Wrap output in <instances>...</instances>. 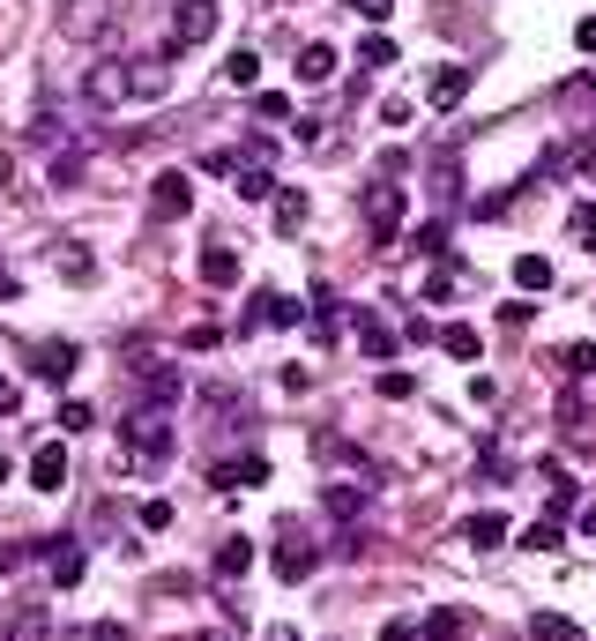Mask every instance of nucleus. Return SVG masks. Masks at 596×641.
<instances>
[{"label": "nucleus", "instance_id": "40", "mask_svg": "<svg viewBox=\"0 0 596 641\" xmlns=\"http://www.w3.org/2000/svg\"><path fill=\"white\" fill-rule=\"evenodd\" d=\"M410 388H418V381H410V373H381V395H388V403H403Z\"/></svg>", "mask_w": 596, "mask_h": 641}, {"label": "nucleus", "instance_id": "26", "mask_svg": "<svg viewBox=\"0 0 596 641\" xmlns=\"http://www.w3.org/2000/svg\"><path fill=\"white\" fill-rule=\"evenodd\" d=\"M418 634H426V641H463L469 619H463V612H426V627H418Z\"/></svg>", "mask_w": 596, "mask_h": 641}, {"label": "nucleus", "instance_id": "34", "mask_svg": "<svg viewBox=\"0 0 596 641\" xmlns=\"http://www.w3.org/2000/svg\"><path fill=\"white\" fill-rule=\"evenodd\" d=\"M410 247H418V254H448V224H418Z\"/></svg>", "mask_w": 596, "mask_h": 641}, {"label": "nucleus", "instance_id": "12", "mask_svg": "<svg viewBox=\"0 0 596 641\" xmlns=\"http://www.w3.org/2000/svg\"><path fill=\"white\" fill-rule=\"evenodd\" d=\"M120 97H134V83H128V60H105V68L90 75V105H120Z\"/></svg>", "mask_w": 596, "mask_h": 641}, {"label": "nucleus", "instance_id": "25", "mask_svg": "<svg viewBox=\"0 0 596 641\" xmlns=\"http://www.w3.org/2000/svg\"><path fill=\"white\" fill-rule=\"evenodd\" d=\"M529 641H589V634H582L574 619H559V612H537V619H529Z\"/></svg>", "mask_w": 596, "mask_h": 641}, {"label": "nucleus", "instance_id": "29", "mask_svg": "<svg viewBox=\"0 0 596 641\" xmlns=\"http://www.w3.org/2000/svg\"><path fill=\"white\" fill-rule=\"evenodd\" d=\"M52 187H75L83 179V150H52V171H45Z\"/></svg>", "mask_w": 596, "mask_h": 641}, {"label": "nucleus", "instance_id": "21", "mask_svg": "<svg viewBox=\"0 0 596 641\" xmlns=\"http://www.w3.org/2000/svg\"><path fill=\"white\" fill-rule=\"evenodd\" d=\"M463 537L477 545V553H492V545H508V514H469Z\"/></svg>", "mask_w": 596, "mask_h": 641}, {"label": "nucleus", "instance_id": "28", "mask_svg": "<svg viewBox=\"0 0 596 641\" xmlns=\"http://www.w3.org/2000/svg\"><path fill=\"white\" fill-rule=\"evenodd\" d=\"M306 224V194L298 187H276V232H298Z\"/></svg>", "mask_w": 596, "mask_h": 641}, {"label": "nucleus", "instance_id": "24", "mask_svg": "<svg viewBox=\"0 0 596 641\" xmlns=\"http://www.w3.org/2000/svg\"><path fill=\"white\" fill-rule=\"evenodd\" d=\"M514 284H522V292H552V261L545 254H514Z\"/></svg>", "mask_w": 596, "mask_h": 641}, {"label": "nucleus", "instance_id": "3", "mask_svg": "<svg viewBox=\"0 0 596 641\" xmlns=\"http://www.w3.org/2000/svg\"><path fill=\"white\" fill-rule=\"evenodd\" d=\"M187 210H194V179H187V171H157V179H150V216L171 224V216H187Z\"/></svg>", "mask_w": 596, "mask_h": 641}, {"label": "nucleus", "instance_id": "41", "mask_svg": "<svg viewBox=\"0 0 596 641\" xmlns=\"http://www.w3.org/2000/svg\"><path fill=\"white\" fill-rule=\"evenodd\" d=\"M350 8H358L366 23H388V15H395V0H350Z\"/></svg>", "mask_w": 596, "mask_h": 641}, {"label": "nucleus", "instance_id": "49", "mask_svg": "<svg viewBox=\"0 0 596 641\" xmlns=\"http://www.w3.org/2000/svg\"><path fill=\"white\" fill-rule=\"evenodd\" d=\"M582 179H596V150H589V157H582Z\"/></svg>", "mask_w": 596, "mask_h": 641}, {"label": "nucleus", "instance_id": "30", "mask_svg": "<svg viewBox=\"0 0 596 641\" xmlns=\"http://www.w3.org/2000/svg\"><path fill=\"white\" fill-rule=\"evenodd\" d=\"M559 537H567V530H559V514H545V522H529V530H522V545H529V553H552Z\"/></svg>", "mask_w": 596, "mask_h": 641}, {"label": "nucleus", "instance_id": "39", "mask_svg": "<svg viewBox=\"0 0 596 641\" xmlns=\"http://www.w3.org/2000/svg\"><path fill=\"white\" fill-rule=\"evenodd\" d=\"M567 508H574V477L552 471V514H567Z\"/></svg>", "mask_w": 596, "mask_h": 641}, {"label": "nucleus", "instance_id": "15", "mask_svg": "<svg viewBox=\"0 0 596 641\" xmlns=\"http://www.w3.org/2000/svg\"><path fill=\"white\" fill-rule=\"evenodd\" d=\"M261 477H269V463H261V455H247V463H216L210 485H216V492H247V485H261Z\"/></svg>", "mask_w": 596, "mask_h": 641}, {"label": "nucleus", "instance_id": "46", "mask_svg": "<svg viewBox=\"0 0 596 641\" xmlns=\"http://www.w3.org/2000/svg\"><path fill=\"white\" fill-rule=\"evenodd\" d=\"M8 179H15V157H8V150H0V187H8Z\"/></svg>", "mask_w": 596, "mask_h": 641}, {"label": "nucleus", "instance_id": "13", "mask_svg": "<svg viewBox=\"0 0 596 641\" xmlns=\"http://www.w3.org/2000/svg\"><path fill=\"white\" fill-rule=\"evenodd\" d=\"M52 269H60V284H90V276H97V261H90L83 239H60V247H52Z\"/></svg>", "mask_w": 596, "mask_h": 641}, {"label": "nucleus", "instance_id": "44", "mask_svg": "<svg viewBox=\"0 0 596 641\" xmlns=\"http://www.w3.org/2000/svg\"><path fill=\"white\" fill-rule=\"evenodd\" d=\"M75 641H128V627H83Z\"/></svg>", "mask_w": 596, "mask_h": 641}, {"label": "nucleus", "instance_id": "38", "mask_svg": "<svg viewBox=\"0 0 596 641\" xmlns=\"http://www.w3.org/2000/svg\"><path fill=\"white\" fill-rule=\"evenodd\" d=\"M142 530H171V500H142Z\"/></svg>", "mask_w": 596, "mask_h": 641}, {"label": "nucleus", "instance_id": "10", "mask_svg": "<svg viewBox=\"0 0 596 641\" xmlns=\"http://www.w3.org/2000/svg\"><path fill=\"white\" fill-rule=\"evenodd\" d=\"M269 567H276V574H284V582H306V574H313V567H321V553H313V545H306V537H284V545H276V559H269Z\"/></svg>", "mask_w": 596, "mask_h": 641}, {"label": "nucleus", "instance_id": "47", "mask_svg": "<svg viewBox=\"0 0 596 641\" xmlns=\"http://www.w3.org/2000/svg\"><path fill=\"white\" fill-rule=\"evenodd\" d=\"M0 299H15V276H8V269H0Z\"/></svg>", "mask_w": 596, "mask_h": 641}, {"label": "nucleus", "instance_id": "14", "mask_svg": "<svg viewBox=\"0 0 596 641\" xmlns=\"http://www.w3.org/2000/svg\"><path fill=\"white\" fill-rule=\"evenodd\" d=\"M247 567H254V537H224V545H216V582H239V574H247Z\"/></svg>", "mask_w": 596, "mask_h": 641}, {"label": "nucleus", "instance_id": "35", "mask_svg": "<svg viewBox=\"0 0 596 641\" xmlns=\"http://www.w3.org/2000/svg\"><path fill=\"white\" fill-rule=\"evenodd\" d=\"M567 373L589 381V373H596V343H567Z\"/></svg>", "mask_w": 596, "mask_h": 641}, {"label": "nucleus", "instance_id": "20", "mask_svg": "<svg viewBox=\"0 0 596 641\" xmlns=\"http://www.w3.org/2000/svg\"><path fill=\"white\" fill-rule=\"evenodd\" d=\"M45 567H52V582H60V590H75V582H83V553H75L68 537H52V553H45Z\"/></svg>", "mask_w": 596, "mask_h": 641}, {"label": "nucleus", "instance_id": "48", "mask_svg": "<svg viewBox=\"0 0 596 641\" xmlns=\"http://www.w3.org/2000/svg\"><path fill=\"white\" fill-rule=\"evenodd\" d=\"M582 537H596V508H589V514H582Z\"/></svg>", "mask_w": 596, "mask_h": 641}, {"label": "nucleus", "instance_id": "32", "mask_svg": "<svg viewBox=\"0 0 596 641\" xmlns=\"http://www.w3.org/2000/svg\"><path fill=\"white\" fill-rule=\"evenodd\" d=\"M567 232H574V239H582V247L596 254V202H574V216H567Z\"/></svg>", "mask_w": 596, "mask_h": 641}, {"label": "nucleus", "instance_id": "50", "mask_svg": "<svg viewBox=\"0 0 596 641\" xmlns=\"http://www.w3.org/2000/svg\"><path fill=\"white\" fill-rule=\"evenodd\" d=\"M269 641H298V634H291V627H276V634H269Z\"/></svg>", "mask_w": 596, "mask_h": 641}, {"label": "nucleus", "instance_id": "11", "mask_svg": "<svg viewBox=\"0 0 596 641\" xmlns=\"http://www.w3.org/2000/svg\"><path fill=\"white\" fill-rule=\"evenodd\" d=\"M463 97H469V68H440V75L426 83V105H432V112H455Z\"/></svg>", "mask_w": 596, "mask_h": 641}, {"label": "nucleus", "instance_id": "23", "mask_svg": "<svg viewBox=\"0 0 596 641\" xmlns=\"http://www.w3.org/2000/svg\"><path fill=\"white\" fill-rule=\"evenodd\" d=\"M440 351H448V358H477V351H485V336H477L469 321H448V329H440Z\"/></svg>", "mask_w": 596, "mask_h": 641}, {"label": "nucleus", "instance_id": "31", "mask_svg": "<svg viewBox=\"0 0 596 641\" xmlns=\"http://www.w3.org/2000/svg\"><path fill=\"white\" fill-rule=\"evenodd\" d=\"M358 508H366V485H329V514H343V522H350Z\"/></svg>", "mask_w": 596, "mask_h": 641}, {"label": "nucleus", "instance_id": "18", "mask_svg": "<svg viewBox=\"0 0 596 641\" xmlns=\"http://www.w3.org/2000/svg\"><path fill=\"white\" fill-rule=\"evenodd\" d=\"M329 75H336V45H298V83H329Z\"/></svg>", "mask_w": 596, "mask_h": 641}, {"label": "nucleus", "instance_id": "6", "mask_svg": "<svg viewBox=\"0 0 596 641\" xmlns=\"http://www.w3.org/2000/svg\"><path fill=\"white\" fill-rule=\"evenodd\" d=\"M75 366H83V351H75V343H38V351H31V373H38V381H68V373H75Z\"/></svg>", "mask_w": 596, "mask_h": 641}, {"label": "nucleus", "instance_id": "19", "mask_svg": "<svg viewBox=\"0 0 596 641\" xmlns=\"http://www.w3.org/2000/svg\"><path fill=\"white\" fill-rule=\"evenodd\" d=\"M0 641H52V619H45V604H23L15 619H8V634Z\"/></svg>", "mask_w": 596, "mask_h": 641}, {"label": "nucleus", "instance_id": "9", "mask_svg": "<svg viewBox=\"0 0 596 641\" xmlns=\"http://www.w3.org/2000/svg\"><path fill=\"white\" fill-rule=\"evenodd\" d=\"M31 485H38V492H60V485H68V448H60V440H45L38 455H31Z\"/></svg>", "mask_w": 596, "mask_h": 641}, {"label": "nucleus", "instance_id": "27", "mask_svg": "<svg viewBox=\"0 0 596 641\" xmlns=\"http://www.w3.org/2000/svg\"><path fill=\"white\" fill-rule=\"evenodd\" d=\"M224 83H231V90H254V83H261V60L247 52V45H239V52L224 60Z\"/></svg>", "mask_w": 596, "mask_h": 641}, {"label": "nucleus", "instance_id": "36", "mask_svg": "<svg viewBox=\"0 0 596 641\" xmlns=\"http://www.w3.org/2000/svg\"><path fill=\"white\" fill-rule=\"evenodd\" d=\"M97 426V411L90 403H60V432H90Z\"/></svg>", "mask_w": 596, "mask_h": 641}, {"label": "nucleus", "instance_id": "4", "mask_svg": "<svg viewBox=\"0 0 596 641\" xmlns=\"http://www.w3.org/2000/svg\"><path fill=\"white\" fill-rule=\"evenodd\" d=\"M366 232H373V247H395V232H403V187H373L366 194Z\"/></svg>", "mask_w": 596, "mask_h": 641}, {"label": "nucleus", "instance_id": "33", "mask_svg": "<svg viewBox=\"0 0 596 641\" xmlns=\"http://www.w3.org/2000/svg\"><path fill=\"white\" fill-rule=\"evenodd\" d=\"M358 68H395V45H388L381 31H373V38L358 45Z\"/></svg>", "mask_w": 596, "mask_h": 641}, {"label": "nucleus", "instance_id": "16", "mask_svg": "<svg viewBox=\"0 0 596 641\" xmlns=\"http://www.w3.org/2000/svg\"><path fill=\"white\" fill-rule=\"evenodd\" d=\"M358 351L366 358H395V329H388L381 313H366V306H358Z\"/></svg>", "mask_w": 596, "mask_h": 641}, {"label": "nucleus", "instance_id": "1", "mask_svg": "<svg viewBox=\"0 0 596 641\" xmlns=\"http://www.w3.org/2000/svg\"><path fill=\"white\" fill-rule=\"evenodd\" d=\"M105 23H112V0H60V38L68 45L105 38Z\"/></svg>", "mask_w": 596, "mask_h": 641}, {"label": "nucleus", "instance_id": "43", "mask_svg": "<svg viewBox=\"0 0 596 641\" xmlns=\"http://www.w3.org/2000/svg\"><path fill=\"white\" fill-rule=\"evenodd\" d=\"M574 45H582V52H596V15H582V23H574Z\"/></svg>", "mask_w": 596, "mask_h": 641}, {"label": "nucleus", "instance_id": "17", "mask_svg": "<svg viewBox=\"0 0 596 641\" xmlns=\"http://www.w3.org/2000/svg\"><path fill=\"white\" fill-rule=\"evenodd\" d=\"M202 284H210V292H231V284H239V254H231V247H202Z\"/></svg>", "mask_w": 596, "mask_h": 641}, {"label": "nucleus", "instance_id": "8", "mask_svg": "<svg viewBox=\"0 0 596 641\" xmlns=\"http://www.w3.org/2000/svg\"><path fill=\"white\" fill-rule=\"evenodd\" d=\"M128 440L142 448V455H171V426H165V411H134V418H128Z\"/></svg>", "mask_w": 596, "mask_h": 641}, {"label": "nucleus", "instance_id": "5", "mask_svg": "<svg viewBox=\"0 0 596 641\" xmlns=\"http://www.w3.org/2000/svg\"><path fill=\"white\" fill-rule=\"evenodd\" d=\"M247 329H298V299H284V292H254V313L239 321V336Z\"/></svg>", "mask_w": 596, "mask_h": 641}, {"label": "nucleus", "instance_id": "45", "mask_svg": "<svg viewBox=\"0 0 596 641\" xmlns=\"http://www.w3.org/2000/svg\"><path fill=\"white\" fill-rule=\"evenodd\" d=\"M15 403H23V388H15V381H0V418H15Z\"/></svg>", "mask_w": 596, "mask_h": 641}, {"label": "nucleus", "instance_id": "7", "mask_svg": "<svg viewBox=\"0 0 596 641\" xmlns=\"http://www.w3.org/2000/svg\"><path fill=\"white\" fill-rule=\"evenodd\" d=\"M128 83H134V97H165L171 90V45L150 52V60H128Z\"/></svg>", "mask_w": 596, "mask_h": 641}, {"label": "nucleus", "instance_id": "2", "mask_svg": "<svg viewBox=\"0 0 596 641\" xmlns=\"http://www.w3.org/2000/svg\"><path fill=\"white\" fill-rule=\"evenodd\" d=\"M210 38H216V0H179V8H171V52L210 45Z\"/></svg>", "mask_w": 596, "mask_h": 641}, {"label": "nucleus", "instance_id": "42", "mask_svg": "<svg viewBox=\"0 0 596 641\" xmlns=\"http://www.w3.org/2000/svg\"><path fill=\"white\" fill-rule=\"evenodd\" d=\"M381 641H426V634H418L410 619H388V627H381Z\"/></svg>", "mask_w": 596, "mask_h": 641}, {"label": "nucleus", "instance_id": "51", "mask_svg": "<svg viewBox=\"0 0 596 641\" xmlns=\"http://www.w3.org/2000/svg\"><path fill=\"white\" fill-rule=\"evenodd\" d=\"M8 477H15V471H8V455H0V485H8Z\"/></svg>", "mask_w": 596, "mask_h": 641}, {"label": "nucleus", "instance_id": "37", "mask_svg": "<svg viewBox=\"0 0 596 641\" xmlns=\"http://www.w3.org/2000/svg\"><path fill=\"white\" fill-rule=\"evenodd\" d=\"M254 112H261V120H291V97H284V90H261Z\"/></svg>", "mask_w": 596, "mask_h": 641}, {"label": "nucleus", "instance_id": "22", "mask_svg": "<svg viewBox=\"0 0 596 641\" xmlns=\"http://www.w3.org/2000/svg\"><path fill=\"white\" fill-rule=\"evenodd\" d=\"M231 179H239V202H276V179H269V165H239Z\"/></svg>", "mask_w": 596, "mask_h": 641}]
</instances>
